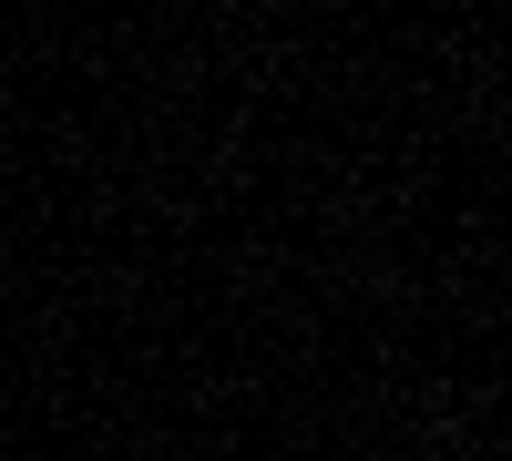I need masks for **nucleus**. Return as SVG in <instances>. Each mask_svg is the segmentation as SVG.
Returning <instances> with one entry per match:
<instances>
[]
</instances>
